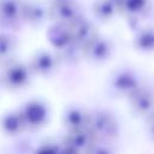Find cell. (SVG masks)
<instances>
[{"mask_svg": "<svg viewBox=\"0 0 154 154\" xmlns=\"http://www.w3.org/2000/svg\"><path fill=\"white\" fill-rule=\"evenodd\" d=\"M69 29H70L72 43L79 49H82L90 40H93L96 35H99L94 23L84 18V16L77 19L76 22H73L72 24H70Z\"/></svg>", "mask_w": 154, "mask_h": 154, "instance_id": "obj_10", "label": "cell"}, {"mask_svg": "<svg viewBox=\"0 0 154 154\" xmlns=\"http://www.w3.org/2000/svg\"><path fill=\"white\" fill-rule=\"evenodd\" d=\"M83 17L82 7L75 0L48 2V19L53 23L70 25Z\"/></svg>", "mask_w": 154, "mask_h": 154, "instance_id": "obj_5", "label": "cell"}, {"mask_svg": "<svg viewBox=\"0 0 154 154\" xmlns=\"http://www.w3.org/2000/svg\"><path fill=\"white\" fill-rule=\"evenodd\" d=\"M95 141L94 136L88 129L83 130H73V131H66V134L63 137L61 146L71 148L79 154H83Z\"/></svg>", "mask_w": 154, "mask_h": 154, "instance_id": "obj_12", "label": "cell"}, {"mask_svg": "<svg viewBox=\"0 0 154 154\" xmlns=\"http://www.w3.org/2000/svg\"><path fill=\"white\" fill-rule=\"evenodd\" d=\"M83 154H116L109 142H94Z\"/></svg>", "mask_w": 154, "mask_h": 154, "instance_id": "obj_19", "label": "cell"}, {"mask_svg": "<svg viewBox=\"0 0 154 154\" xmlns=\"http://www.w3.org/2000/svg\"><path fill=\"white\" fill-rule=\"evenodd\" d=\"M19 112L25 124L26 131H37L43 128L49 119L48 105L38 97H32L25 101L20 107Z\"/></svg>", "mask_w": 154, "mask_h": 154, "instance_id": "obj_2", "label": "cell"}, {"mask_svg": "<svg viewBox=\"0 0 154 154\" xmlns=\"http://www.w3.org/2000/svg\"><path fill=\"white\" fill-rule=\"evenodd\" d=\"M130 107L136 114H147L152 111L154 106V99L146 89H142L141 87L129 97Z\"/></svg>", "mask_w": 154, "mask_h": 154, "instance_id": "obj_15", "label": "cell"}, {"mask_svg": "<svg viewBox=\"0 0 154 154\" xmlns=\"http://www.w3.org/2000/svg\"><path fill=\"white\" fill-rule=\"evenodd\" d=\"M22 0H0V28L17 29L20 24Z\"/></svg>", "mask_w": 154, "mask_h": 154, "instance_id": "obj_11", "label": "cell"}, {"mask_svg": "<svg viewBox=\"0 0 154 154\" xmlns=\"http://www.w3.org/2000/svg\"><path fill=\"white\" fill-rule=\"evenodd\" d=\"M22 24L31 28H40L48 19V2L41 0H22L20 4Z\"/></svg>", "mask_w": 154, "mask_h": 154, "instance_id": "obj_6", "label": "cell"}, {"mask_svg": "<svg viewBox=\"0 0 154 154\" xmlns=\"http://www.w3.org/2000/svg\"><path fill=\"white\" fill-rule=\"evenodd\" d=\"M90 116L91 111H89L88 108L79 105H71L65 108L61 117V123L66 131L83 130L88 129Z\"/></svg>", "mask_w": 154, "mask_h": 154, "instance_id": "obj_8", "label": "cell"}, {"mask_svg": "<svg viewBox=\"0 0 154 154\" xmlns=\"http://www.w3.org/2000/svg\"><path fill=\"white\" fill-rule=\"evenodd\" d=\"M18 48L17 37L7 31L0 32V66L14 60V55Z\"/></svg>", "mask_w": 154, "mask_h": 154, "instance_id": "obj_16", "label": "cell"}, {"mask_svg": "<svg viewBox=\"0 0 154 154\" xmlns=\"http://www.w3.org/2000/svg\"><path fill=\"white\" fill-rule=\"evenodd\" d=\"M135 46L138 49H152L154 47V32L143 31L140 32L135 38Z\"/></svg>", "mask_w": 154, "mask_h": 154, "instance_id": "obj_18", "label": "cell"}, {"mask_svg": "<svg viewBox=\"0 0 154 154\" xmlns=\"http://www.w3.org/2000/svg\"><path fill=\"white\" fill-rule=\"evenodd\" d=\"M113 52L112 42L100 34L96 35L93 40H90L82 49V58L93 64H100L109 59Z\"/></svg>", "mask_w": 154, "mask_h": 154, "instance_id": "obj_7", "label": "cell"}, {"mask_svg": "<svg viewBox=\"0 0 154 154\" xmlns=\"http://www.w3.org/2000/svg\"><path fill=\"white\" fill-rule=\"evenodd\" d=\"M26 64L34 77H51L58 71L61 59L55 51L42 48L37 49Z\"/></svg>", "mask_w": 154, "mask_h": 154, "instance_id": "obj_4", "label": "cell"}, {"mask_svg": "<svg viewBox=\"0 0 154 154\" xmlns=\"http://www.w3.org/2000/svg\"><path fill=\"white\" fill-rule=\"evenodd\" d=\"M32 77L34 76L28 64L14 59L1 66L0 84L6 90L18 91L26 88L30 84Z\"/></svg>", "mask_w": 154, "mask_h": 154, "instance_id": "obj_1", "label": "cell"}, {"mask_svg": "<svg viewBox=\"0 0 154 154\" xmlns=\"http://www.w3.org/2000/svg\"><path fill=\"white\" fill-rule=\"evenodd\" d=\"M93 14L99 22H107L119 11L117 0H96L93 4Z\"/></svg>", "mask_w": 154, "mask_h": 154, "instance_id": "obj_17", "label": "cell"}, {"mask_svg": "<svg viewBox=\"0 0 154 154\" xmlns=\"http://www.w3.org/2000/svg\"><path fill=\"white\" fill-rule=\"evenodd\" d=\"M149 129H150V131H152V136H154V118H152L150 119V123H149Z\"/></svg>", "mask_w": 154, "mask_h": 154, "instance_id": "obj_22", "label": "cell"}, {"mask_svg": "<svg viewBox=\"0 0 154 154\" xmlns=\"http://www.w3.org/2000/svg\"><path fill=\"white\" fill-rule=\"evenodd\" d=\"M88 130L97 142H109L118 134V124L113 114L105 109L91 111Z\"/></svg>", "mask_w": 154, "mask_h": 154, "instance_id": "obj_3", "label": "cell"}, {"mask_svg": "<svg viewBox=\"0 0 154 154\" xmlns=\"http://www.w3.org/2000/svg\"><path fill=\"white\" fill-rule=\"evenodd\" d=\"M0 130L4 135L14 137L26 131L19 108L5 112L0 117Z\"/></svg>", "mask_w": 154, "mask_h": 154, "instance_id": "obj_14", "label": "cell"}, {"mask_svg": "<svg viewBox=\"0 0 154 154\" xmlns=\"http://www.w3.org/2000/svg\"><path fill=\"white\" fill-rule=\"evenodd\" d=\"M47 38L57 53H60L73 46L69 25L53 23L47 30Z\"/></svg>", "mask_w": 154, "mask_h": 154, "instance_id": "obj_13", "label": "cell"}, {"mask_svg": "<svg viewBox=\"0 0 154 154\" xmlns=\"http://www.w3.org/2000/svg\"><path fill=\"white\" fill-rule=\"evenodd\" d=\"M111 89L120 96L130 97L138 88V79L130 70H118L111 76Z\"/></svg>", "mask_w": 154, "mask_h": 154, "instance_id": "obj_9", "label": "cell"}, {"mask_svg": "<svg viewBox=\"0 0 154 154\" xmlns=\"http://www.w3.org/2000/svg\"><path fill=\"white\" fill-rule=\"evenodd\" d=\"M59 154H79V153H78V152H76V150H73V149H71V148H67V147L61 146Z\"/></svg>", "mask_w": 154, "mask_h": 154, "instance_id": "obj_21", "label": "cell"}, {"mask_svg": "<svg viewBox=\"0 0 154 154\" xmlns=\"http://www.w3.org/2000/svg\"><path fill=\"white\" fill-rule=\"evenodd\" d=\"M60 148H61V144L53 143V142H47V143L41 144L36 149L35 154H59Z\"/></svg>", "mask_w": 154, "mask_h": 154, "instance_id": "obj_20", "label": "cell"}, {"mask_svg": "<svg viewBox=\"0 0 154 154\" xmlns=\"http://www.w3.org/2000/svg\"><path fill=\"white\" fill-rule=\"evenodd\" d=\"M53 1H60V0H48V2H53Z\"/></svg>", "mask_w": 154, "mask_h": 154, "instance_id": "obj_23", "label": "cell"}]
</instances>
